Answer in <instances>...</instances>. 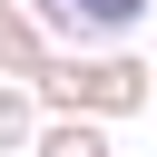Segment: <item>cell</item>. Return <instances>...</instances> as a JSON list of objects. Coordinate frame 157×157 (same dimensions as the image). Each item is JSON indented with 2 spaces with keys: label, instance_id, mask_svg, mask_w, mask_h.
<instances>
[{
  "label": "cell",
  "instance_id": "obj_1",
  "mask_svg": "<svg viewBox=\"0 0 157 157\" xmlns=\"http://www.w3.org/2000/svg\"><path fill=\"white\" fill-rule=\"evenodd\" d=\"M39 98L49 108H88V118H147L157 108V59H128V49H59L39 69Z\"/></svg>",
  "mask_w": 157,
  "mask_h": 157
},
{
  "label": "cell",
  "instance_id": "obj_2",
  "mask_svg": "<svg viewBox=\"0 0 157 157\" xmlns=\"http://www.w3.org/2000/svg\"><path fill=\"white\" fill-rule=\"evenodd\" d=\"M39 20H49V39L59 49H98V39H128L157 0H29Z\"/></svg>",
  "mask_w": 157,
  "mask_h": 157
},
{
  "label": "cell",
  "instance_id": "obj_3",
  "mask_svg": "<svg viewBox=\"0 0 157 157\" xmlns=\"http://www.w3.org/2000/svg\"><path fill=\"white\" fill-rule=\"evenodd\" d=\"M49 59H59V39H49V20H39L29 0H10V10H0V78H39Z\"/></svg>",
  "mask_w": 157,
  "mask_h": 157
},
{
  "label": "cell",
  "instance_id": "obj_4",
  "mask_svg": "<svg viewBox=\"0 0 157 157\" xmlns=\"http://www.w3.org/2000/svg\"><path fill=\"white\" fill-rule=\"evenodd\" d=\"M118 118H88V108H49V128H39V147L29 157H118V137H108Z\"/></svg>",
  "mask_w": 157,
  "mask_h": 157
},
{
  "label": "cell",
  "instance_id": "obj_5",
  "mask_svg": "<svg viewBox=\"0 0 157 157\" xmlns=\"http://www.w3.org/2000/svg\"><path fill=\"white\" fill-rule=\"evenodd\" d=\"M39 128H49L39 78H0V157H29V147H39Z\"/></svg>",
  "mask_w": 157,
  "mask_h": 157
},
{
  "label": "cell",
  "instance_id": "obj_6",
  "mask_svg": "<svg viewBox=\"0 0 157 157\" xmlns=\"http://www.w3.org/2000/svg\"><path fill=\"white\" fill-rule=\"evenodd\" d=\"M0 10H10V0H0Z\"/></svg>",
  "mask_w": 157,
  "mask_h": 157
}]
</instances>
